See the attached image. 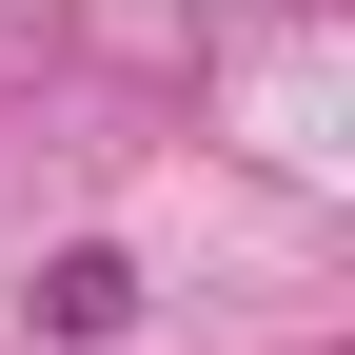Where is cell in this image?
Masks as SVG:
<instances>
[{
  "label": "cell",
  "mask_w": 355,
  "mask_h": 355,
  "mask_svg": "<svg viewBox=\"0 0 355 355\" xmlns=\"http://www.w3.org/2000/svg\"><path fill=\"white\" fill-rule=\"evenodd\" d=\"M119 316H139V257H99V237L40 257V336H119Z\"/></svg>",
  "instance_id": "1"
}]
</instances>
